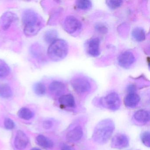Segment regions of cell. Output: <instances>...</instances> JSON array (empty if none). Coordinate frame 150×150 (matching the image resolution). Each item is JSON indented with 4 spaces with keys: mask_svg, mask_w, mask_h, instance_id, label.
<instances>
[{
    "mask_svg": "<svg viewBox=\"0 0 150 150\" xmlns=\"http://www.w3.org/2000/svg\"><path fill=\"white\" fill-rule=\"evenodd\" d=\"M115 129V124L111 119H103L95 127L92 139L95 143L103 144L110 138Z\"/></svg>",
    "mask_w": 150,
    "mask_h": 150,
    "instance_id": "obj_1",
    "label": "cell"
},
{
    "mask_svg": "<svg viewBox=\"0 0 150 150\" xmlns=\"http://www.w3.org/2000/svg\"><path fill=\"white\" fill-rule=\"evenodd\" d=\"M22 21L24 34L27 36L36 35L42 28L41 20L38 14L33 10L28 9L23 14Z\"/></svg>",
    "mask_w": 150,
    "mask_h": 150,
    "instance_id": "obj_2",
    "label": "cell"
},
{
    "mask_svg": "<svg viewBox=\"0 0 150 150\" xmlns=\"http://www.w3.org/2000/svg\"><path fill=\"white\" fill-rule=\"evenodd\" d=\"M69 46L66 41L57 39L50 45L48 50L49 57L54 61H59L67 56Z\"/></svg>",
    "mask_w": 150,
    "mask_h": 150,
    "instance_id": "obj_3",
    "label": "cell"
},
{
    "mask_svg": "<svg viewBox=\"0 0 150 150\" xmlns=\"http://www.w3.org/2000/svg\"><path fill=\"white\" fill-rule=\"evenodd\" d=\"M101 104L112 111L117 110L121 106V100L117 93L113 92L107 95L100 100Z\"/></svg>",
    "mask_w": 150,
    "mask_h": 150,
    "instance_id": "obj_4",
    "label": "cell"
},
{
    "mask_svg": "<svg viewBox=\"0 0 150 150\" xmlns=\"http://www.w3.org/2000/svg\"><path fill=\"white\" fill-rule=\"evenodd\" d=\"M71 83L73 89L79 93H85L91 89L90 82L86 79L82 77L74 78L71 81Z\"/></svg>",
    "mask_w": 150,
    "mask_h": 150,
    "instance_id": "obj_5",
    "label": "cell"
},
{
    "mask_svg": "<svg viewBox=\"0 0 150 150\" xmlns=\"http://www.w3.org/2000/svg\"><path fill=\"white\" fill-rule=\"evenodd\" d=\"M82 24L79 21L73 16L66 17L64 23L65 30L70 34L75 33L81 28Z\"/></svg>",
    "mask_w": 150,
    "mask_h": 150,
    "instance_id": "obj_6",
    "label": "cell"
},
{
    "mask_svg": "<svg viewBox=\"0 0 150 150\" xmlns=\"http://www.w3.org/2000/svg\"><path fill=\"white\" fill-rule=\"evenodd\" d=\"M100 39L98 38H94L86 43V50L89 56L94 57H98L100 53Z\"/></svg>",
    "mask_w": 150,
    "mask_h": 150,
    "instance_id": "obj_7",
    "label": "cell"
},
{
    "mask_svg": "<svg viewBox=\"0 0 150 150\" xmlns=\"http://www.w3.org/2000/svg\"><path fill=\"white\" fill-rule=\"evenodd\" d=\"M135 61V56L132 52L129 51L123 52L119 55L117 58L118 64L125 69L129 68Z\"/></svg>",
    "mask_w": 150,
    "mask_h": 150,
    "instance_id": "obj_8",
    "label": "cell"
},
{
    "mask_svg": "<svg viewBox=\"0 0 150 150\" xmlns=\"http://www.w3.org/2000/svg\"><path fill=\"white\" fill-rule=\"evenodd\" d=\"M129 145V139L126 135L123 134H116L111 140V146L115 149H123L128 147Z\"/></svg>",
    "mask_w": 150,
    "mask_h": 150,
    "instance_id": "obj_9",
    "label": "cell"
},
{
    "mask_svg": "<svg viewBox=\"0 0 150 150\" xmlns=\"http://www.w3.org/2000/svg\"><path fill=\"white\" fill-rule=\"evenodd\" d=\"M29 143L27 135L23 132L19 130L16 132L14 140V145L16 149L22 150L26 148Z\"/></svg>",
    "mask_w": 150,
    "mask_h": 150,
    "instance_id": "obj_10",
    "label": "cell"
},
{
    "mask_svg": "<svg viewBox=\"0 0 150 150\" xmlns=\"http://www.w3.org/2000/svg\"><path fill=\"white\" fill-rule=\"evenodd\" d=\"M83 135L82 127L77 126L68 132L66 135V139L69 142H76L81 139Z\"/></svg>",
    "mask_w": 150,
    "mask_h": 150,
    "instance_id": "obj_11",
    "label": "cell"
},
{
    "mask_svg": "<svg viewBox=\"0 0 150 150\" xmlns=\"http://www.w3.org/2000/svg\"><path fill=\"white\" fill-rule=\"evenodd\" d=\"M49 89L51 93L57 96L61 95L65 91L66 86L61 81H54L49 86Z\"/></svg>",
    "mask_w": 150,
    "mask_h": 150,
    "instance_id": "obj_12",
    "label": "cell"
},
{
    "mask_svg": "<svg viewBox=\"0 0 150 150\" xmlns=\"http://www.w3.org/2000/svg\"><path fill=\"white\" fill-rule=\"evenodd\" d=\"M59 102L64 108H74L75 107L74 97L70 94L61 96L59 99Z\"/></svg>",
    "mask_w": 150,
    "mask_h": 150,
    "instance_id": "obj_13",
    "label": "cell"
},
{
    "mask_svg": "<svg viewBox=\"0 0 150 150\" xmlns=\"http://www.w3.org/2000/svg\"><path fill=\"white\" fill-rule=\"evenodd\" d=\"M139 96L136 93H129L125 98L124 103L126 107L129 108H134L137 106L140 101Z\"/></svg>",
    "mask_w": 150,
    "mask_h": 150,
    "instance_id": "obj_14",
    "label": "cell"
},
{
    "mask_svg": "<svg viewBox=\"0 0 150 150\" xmlns=\"http://www.w3.org/2000/svg\"><path fill=\"white\" fill-rule=\"evenodd\" d=\"M134 118L136 121L142 123H146L150 120V114L147 110H139L135 112Z\"/></svg>",
    "mask_w": 150,
    "mask_h": 150,
    "instance_id": "obj_15",
    "label": "cell"
},
{
    "mask_svg": "<svg viewBox=\"0 0 150 150\" xmlns=\"http://www.w3.org/2000/svg\"><path fill=\"white\" fill-rule=\"evenodd\" d=\"M16 18L15 15L11 12H8L5 14L2 18V27L3 29L5 30L8 29L12 23L15 21Z\"/></svg>",
    "mask_w": 150,
    "mask_h": 150,
    "instance_id": "obj_16",
    "label": "cell"
},
{
    "mask_svg": "<svg viewBox=\"0 0 150 150\" xmlns=\"http://www.w3.org/2000/svg\"><path fill=\"white\" fill-rule=\"evenodd\" d=\"M37 143L40 146L45 148H52L53 142L50 139L42 135H38L36 139Z\"/></svg>",
    "mask_w": 150,
    "mask_h": 150,
    "instance_id": "obj_17",
    "label": "cell"
},
{
    "mask_svg": "<svg viewBox=\"0 0 150 150\" xmlns=\"http://www.w3.org/2000/svg\"><path fill=\"white\" fill-rule=\"evenodd\" d=\"M132 35L133 39L137 42H143L145 39V31L142 28H137L132 30Z\"/></svg>",
    "mask_w": 150,
    "mask_h": 150,
    "instance_id": "obj_18",
    "label": "cell"
},
{
    "mask_svg": "<svg viewBox=\"0 0 150 150\" xmlns=\"http://www.w3.org/2000/svg\"><path fill=\"white\" fill-rule=\"evenodd\" d=\"M13 96V91L11 87L7 84H0V97L9 98Z\"/></svg>",
    "mask_w": 150,
    "mask_h": 150,
    "instance_id": "obj_19",
    "label": "cell"
},
{
    "mask_svg": "<svg viewBox=\"0 0 150 150\" xmlns=\"http://www.w3.org/2000/svg\"><path fill=\"white\" fill-rule=\"evenodd\" d=\"M10 73V68L9 66L5 61L0 59V78H6Z\"/></svg>",
    "mask_w": 150,
    "mask_h": 150,
    "instance_id": "obj_20",
    "label": "cell"
},
{
    "mask_svg": "<svg viewBox=\"0 0 150 150\" xmlns=\"http://www.w3.org/2000/svg\"><path fill=\"white\" fill-rule=\"evenodd\" d=\"M18 115L22 119L29 120L34 117V114L30 109L27 108H23L19 110Z\"/></svg>",
    "mask_w": 150,
    "mask_h": 150,
    "instance_id": "obj_21",
    "label": "cell"
},
{
    "mask_svg": "<svg viewBox=\"0 0 150 150\" xmlns=\"http://www.w3.org/2000/svg\"><path fill=\"white\" fill-rule=\"evenodd\" d=\"M58 33L55 30H47L44 35V39L46 42L51 44L57 40Z\"/></svg>",
    "mask_w": 150,
    "mask_h": 150,
    "instance_id": "obj_22",
    "label": "cell"
},
{
    "mask_svg": "<svg viewBox=\"0 0 150 150\" xmlns=\"http://www.w3.org/2000/svg\"><path fill=\"white\" fill-rule=\"evenodd\" d=\"M75 5L78 8L81 10H87L91 8L92 3L88 0H79L75 2Z\"/></svg>",
    "mask_w": 150,
    "mask_h": 150,
    "instance_id": "obj_23",
    "label": "cell"
},
{
    "mask_svg": "<svg viewBox=\"0 0 150 150\" xmlns=\"http://www.w3.org/2000/svg\"><path fill=\"white\" fill-rule=\"evenodd\" d=\"M34 90L37 95L43 96L46 93V87L42 82H37L34 85Z\"/></svg>",
    "mask_w": 150,
    "mask_h": 150,
    "instance_id": "obj_24",
    "label": "cell"
},
{
    "mask_svg": "<svg viewBox=\"0 0 150 150\" xmlns=\"http://www.w3.org/2000/svg\"><path fill=\"white\" fill-rule=\"evenodd\" d=\"M106 4L112 10L117 9L121 6L123 3L122 1H107Z\"/></svg>",
    "mask_w": 150,
    "mask_h": 150,
    "instance_id": "obj_25",
    "label": "cell"
},
{
    "mask_svg": "<svg viewBox=\"0 0 150 150\" xmlns=\"http://www.w3.org/2000/svg\"><path fill=\"white\" fill-rule=\"evenodd\" d=\"M141 141L143 144L147 147L150 146V134L149 132H144L140 136Z\"/></svg>",
    "mask_w": 150,
    "mask_h": 150,
    "instance_id": "obj_26",
    "label": "cell"
},
{
    "mask_svg": "<svg viewBox=\"0 0 150 150\" xmlns=\"http://www.w3.org/2000/svg\"><path fill=\"white\" fill-rule=\"evenodd\" d=\"M4 125L7 129H13L15 127V123L13 121L9 118H6L4 121Z\"/></svg>",
    "mask_w": 150,
    "mask_h": 150,
    "instance_id": "obj_27",
    "label": "cell"
},
{
    "mask_svg": "<svg viewBox=\"0 0 150 150\" xmlns=\"http://www.w3.org/2000/svg\"><path fill=\"white\" fill-rule=\"evenodd\" d=\"M95 29L96 31L102 34H105L108 32V28L107 27L102 23H98L96 26Z\"/></svg>",
    "mask_w": 150,
    "mask_h": 150,
    "instance_id": "obj_28",
    "label": "cell"
},
{
    "mask_svg": "<svg viewBox=\"0 0 150 150\" xmlns=\"http://www.w3.org/2000/svg\"><path fill=\"white\" fill-rule=\"evenodd\" d=\"M53 122L50 120H46L43 123V127L45 129H51L53 126Z\"/></svg>",
    "mask_w": 150,
    "mask_h": 150,
    "instance_id": "obj_29",
    "label": "cell"
},
{
    "mask_svg": "<svg viewBox=\"0 0 150 150\" xmlns=\"http://www.w3.org/2000/svg\"><path fill=\"white\" fill-rule=\"evenodd\" d=\"M127 89L129 93H135V91L136 90V87L134 85H130L128 86Z\"/></svg>",
    "mask_w": 150,
    "mask_h": 150,
    "instance_id": "obj_30",
    "label": "cell"
},
{
    "mask_svg": "<svg viewBox=\"0 0 150 150\" xmlns=\"http://www.w3.org/2000/svg\"><path fill=\"white\" fill-rule=\"evenodd\" d=\"M61 150H73L72 147L68 145L65 144L62 146Z\"/></svg>",
    "mask_w": 150,
    "mask_h": 150,
    "instance_id": "obj_31",
    "label": "cell"
},
{
    "mask_svg": "<svg viewBox=\"0 0 150 150\" xmlns=\"http://www.w3.org/2000/svg\"><path fill=\"white\" fill-rule=\"evenodd\" d=\"M30 150H41V149L37 148H34L33 149H31Z\"/></svg>",
    "mask_w": 150,
    "mask_h": 150,
    "instance_id": "obj_32",
    "label": "cell"
}]
</instances>
